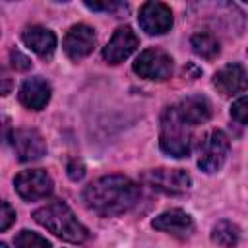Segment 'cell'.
<instances>
[{
	"mask_svg": "<svg viewBox=\"0 0 248 248\" xmlns=\"http://www.w3.org/2000/svg\"><path fill=\"white\" fill-rule=\"evenodd\" d=\"M231 116H232L236 122L248 126V95L236 99V101L231 105Z\"/></svg>",
	"mask_w": 248,
	"mask_h": 248,
	"instance_id": "20",
	"label": "cell"
},
{
	"mask_svg": "<svg viewBox=\"0 0 248 248\" xmlns=\"http://www.w3.org/2000/svg\"><path fill=\"white\" fill-rule=\"evenodd\" d=\"M141 192L140 186L124 174H107L89 182L81 194L83 203L101 217H112L130 211Z\"/></svg>",
	"mask_w": 248,
	"mask_h": 248,
	"instance_id": "1",
	"label": "cell"
},
{
	"mask_svg": "<svg viewBox=\"0 0 248 248\" xmlns=\"http://www.w3.org/2000/svg\"><path fill=\"white\" fill-rule=\"evenodd\" d=\"M17 97H19V103L29 110H41L50 101V85L41 76L27 78L21 83Z\"/></svg>",
	"mask_w": 248,
	"mask_h": 248,
	"instance_id": "13",
	"label": "cell"
},
{
	"mask_svg": "<svg viewBox=\"0 0 248 248\" xmlns=\"http://www.w3.org/2000/svg\"><path fill=\"white\" fill-rule=\"evenodd\" d=\"M211 240L223 248H234L240 240V229L231 221H219L211 231Z\"/></svg>",
	"mask_w": 248,
	"mask_h": 248,
	"instance_id": "17",
	"label": "cell"
},
{
	"mask_svg": "<svg viewBox=\"0 0 248 248\" xmlns=\"http://www.w3.org/2000/svg\"><path fill=\"white\" fill-rule=\"evenodd\" d=\"M83 174H85V165L81 161H78V159H72L68 163V176L72 180H81Z\"/></svg>",
	"mask_w": 248,
	"mask_h": 248,
	"instance_id": "23",
	"label": "cell"
},
{
	"mask_svg": "<svg viewBox=\"0 0 248 248\" xmlns=\"http://www.w3.org/2000/svg\"><path fill=\"white\" fill-rule=\"evenodd\" d=\"M85 6L89 8V10H105V12H110V10H114V8H118L120 4L118 2H85Z\"/></svg>",
	"mask_w": 248,
	"mask_h": 248,
	"instance_id": "24",
	"label": "cell"
},
{
	"mask_svg": "<svg viewBox=\"0 0 248 248\" xmlns=\"http://www.w3.org/2000/svg\"><path fill=\"white\" fill-rule=\"evenodd\" d=\"M213 85L223 95H236L248 89V76L240 64H227L213 76Z\"/></svg>",
	"mask_w": 248,
	"mask_h": 248,
	"instance_id": "14",
	"label": "cell"
},
{
	"mask_svg": "<svg viewBox=\"0 0 248 248\" xmlns=\"http://www.w3.org/2000/svg\"><path fill=\"white\" fill-rule=\"evenodd\" d=\"M143 182L163 194H184L188 192L192 178L182 169H153L143 174Z\"/></svg>",
	"mask_w": 248,
	"mask_h": 248,
	"instance_id": "6",
	"label": "cell"
},
{
	"mask_svg": "<svg viewBox=\"0 0 248 248\" xmlns=\"http://www.w3.org/2000/svg\"><path fill=\"white\" fill-rule=\"evenodd\" d=\"M95 43H97L95 31L85 23H76L66 31L62 46H64V52L68 54V58L81 60L93 52Z\"/></svg>",
	"mask_w": 248,
	"mask_h": 248,
	"instance_id": "9",
	"label": "cell"
},
{
	"mask_svg": "<svg viewBox=\"0 0 248 248\" xmlns=\"http://www.w3.org/2000/svg\"><path fill=\"white\" fill-rule=\"evenodd\" d=\"M178 114L194 128L198 124H203L211 118V103L203 95H190L182 99L178 105H174Z\"/></svg>",
	"mask_w": 248,
	"mask_h": 248,
	"instance_id": "16",
	"label": "cell"
},
{
	"mask_svg": "<svg viewBox=\"0 0 248 248\" xmlns=\"http://www.w3.org/2000/svg\"><path fill=\"white\" fill-rule=\"evenodd\" d=\"M132 68L143 79L165 81L172 74V58L161 48H147L140 52Z\"/></svg>",
	"mask_w": 248,
	"mask_h": 248,
	"instance_id": "4",
	"label": "cell"
},
{
	"mask_svg": "<svg viewBox=\"0 0 248 248\" xmlns=\"http://www.w3.org/2000/svg\"><path fill=\"white\" fill-rule=\"evenodd\" d=\"M190 45H192V50L202 58L211 60L219 54V41L211 33H196L190 39Z\"/></svg>",
	"mask_w": 248,
	"mask_h": 248,
	"instance_id": "18",
	"label": "cell"
},
{
	"mask_svg": "<svg viewBox=\"0 0 248 248\" xmlns=\"http://www.w3.org/2000/svg\"><path fill=\"white\" fill-rule=\"evenodd\" d=\"M0 248H8V244H4V242H2V244H0Z\"/></svg>",
	"mask_w": 248,
	"mask_h": 248,
	"instance_id": "25",
	"label": "cell"
},
{
	"mask_svg": "<svg viewBox=\"0 0 248 248\" xmlns=\"http://www.w3.org/2000/svg\"><path fill=\"white\" fill-rule=\"evenodd\" d=\"M10 60H12V66L16 68V70H29L31 68V60L25 56V54H21L19 50H12L10 52Z\"/></svg>",
	"mask_w": 248,
	"mask_h": 248,
	"instance_id": "22",
	"label": "cell"
},
{
	"mask_svg": "<svg viewBox=\"0 0 248 248\" xmlns=\"http://www.w3.org/2000/svg\"><path fill=\"white\" fill-rule=\"evenodd\" d=\"M161 149L170 157H188L192 147V126L178 114L176 107L165 108L161 116Z\"/></svg>",
	"mask_w": 248,
	"mask_h": 248,
	"instance_id": "3",
	"label": "cell"
},
{
	"mask_svg": "<svg viewBox=\"0 0 248 248\" xmlns=\"http://www.w3.org/2000/svg\"><path fill=\"white\" fill-rule=\"evenodd\" d=\"M140 45L138 35L132 31L130 25H122L114 31V35L110 37V41L105 45L103 48V58L108 64H118L122 60H126Z\"/></svg>",
	"mask_w": 248,
	"mask_h": 248,
	"instance_id": "10",
	"label": "cell"
},
{
	"mask_svg": "<svg viewBox=\"0 0 248 248\" xmlns=\"http://www.w3.org/2000/svg\"><path fill=\"white\" fill-rule=\"evenodd\" d=\"M138 21L147 35H163L172 27V12L163 2H145L140 8Z\"/></svg>",
	"mask_w": 248,
	"mask_h": 248,
	"instance_id": "8",
	"label": "cell"
},
{
	"mask_svg": "<svg viewBox=\"0 0 248 248\" xmlns=\"http://www.w3.org/2000/svg\"><path fill=\"white\" fill-rule=\"evenodd\" d=\"M14 242H16V248H52V244L46 238H43L41 234H37L33 231H27V229L17 232Z\"/></svg>",
	"mask_w": 248,
	"mask_h": 248,
	"instance_id": "19",
	"label": "cell"
},
{
	"mask_svg": "<svg viewBox=\"0 0 248 248\" xmlns=\"http://www.w3.org/2000/svg\"><path fill=\"white\" fill-rule=\"evenodd\" d=\"M14 221H16V211L12 209L8 202H2L0 203V231H6Z\"/></svg>",
	"mask_w": 248,
	"mask_h": 248,
	"instance_id": "21",
	"label": "cell"
},
{
	"mask_svg": "<svg viewBox=\"0 0 248 248\" xmlns=\"http://www.w3.org/2000/svg\"><path fill=\"white\" fill-rule=\"evenodd\" d=\"M21 41L43 58H48L56 48V35L43 25H27L21 31Z\"/></svg>",
	"mask_w": 248,
	"mask_h": 248,
	"instance_id": "15",
	"label": "cell"
},
{
	"mask_svg": "<svg viewBox=\"0 0 248 248\" xmlns=\"http://www.w3.org/2000/svg\"><path fill=\"white\" fill-rule=\"evenodd\" d=\"M14 186L23 200L35 202L46 198L52 192V178L43 169H29V170H21L14 178Z\"/></svg>",
	"mask_w": 248,
	"mask_h": 248,
	"instance_id": "7",
	"label": "cell"
},
{
	"mask_svg": "<svg viewBox=\"0 0 248 248\" xmlns=\"http://www.w3.org/2000/svg\"><path fill=\"white\" fill-rule=\"evenodd\" d=\"M151 227L157 229V231H163V232H169V234H174L178 238H186L192 234L194 231V221L192 217L182 211V209H169L161 215H157L153 221H151Z\"/></svg>",
	"mask_w": 248,
	"mask_h": 248,
	"instance_id": "12",
	"label": "cell"
},
{
	"mask_svg": "<svg viewBox=\"0 0 248 248\" xmlns=\"http://www.w3.org/2000/svg\"><path fill=\"white\" fill-rule=\"evenodd\" d=\"M227 153H229V138L221 130H211L200 145L198 167L207 174L217 172L223 167Z\"/></svg>",
	"mask_w": 248,
	"mask_h": 248,
	"instance_id": "5",
	"label": "cell"
},
{
	"mask_svg": "<svg viewBox=\"0 0 248 248\" xmlns=\"http://www.w3.org/2000/svg\"><path fill=\"white\" fill-rule=\"evenodd\" d=\"M33 219L52 234L60 236L62 240L79 244L89 238V231L78 221L70 205L62 200H52L46 205L35 209Z\"/></svg>",
	"mask_w": 248,
	"mask_h": 248,
	"instance_id": "2",
	"label": "cell"
},
{
	"mask_svg": "<svg viewBox=\"0 0 248 248\" xmlns=\"http://www.w3.org/2000/svg\"><path fill=\"white\" fill-rule=\"evenodd\" d=\"M12 145L19 161H35L46 153L43 136L31 128H19L12 132Z\"/></svg>",
	"mask_w": 248,
	"mask_h": 248,
	"instance_id": "11",
	"label": "cell"
}]
</instances>
